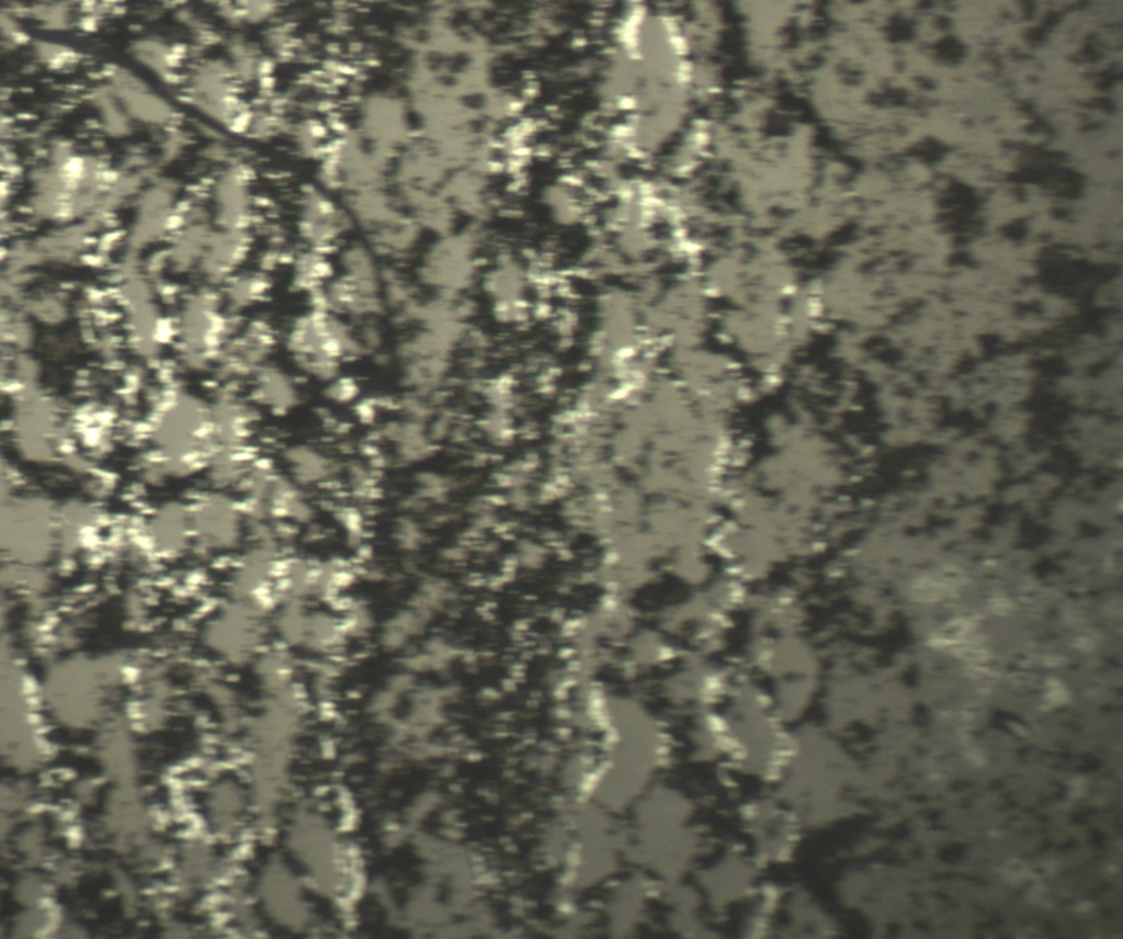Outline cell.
Wrapping results in <instances>:
<instances>
[{"instance_id":"277c9868","label":"cell","mask_w":1123,"mask_h":939,"mask_svg":"<svg viewBox=\"0 0 1123 939\" xmlns=\"http://www.w3.org/2000/svg\"><path fill=\"white\" fill-rule=\"evenodd\" d=\"M188 500L196 557L223 565L242 550L250 522L237 494L205 487Z\"/></svg>"},{"instance_id":"7a4b0ae2","label":"cell","mask_w":1123,"mask_h":939,"mask_svg":"<svg viewBox=\"0 0 1123 939\" xmlns=\"http://www.w3.org/2000/svg\"><path fill=\"white\" fill-rule=\"evenodd\" d=\"M281 350L303 380L321 385L362 358L354 324L313 305H306L281 328Z\"/></svg>"},{"instance_id":"7c38bea8","label":"cell","mask_w":1123,"mask_h":939,"mask_svg":"<svg viewBox=\"0 0 1123 939\" xmlns=\"http://www.w3.org/2000/svg\"><path fill=\"white\" fill-rule=\"evenodd\" d=\"M298 484L311 490L342 476L343 464L331 453L306 442L283 451L282 465Z\"/></svg>"},{"instance_id":"6da1fadb","label":"cell","mask_w":1123,"mask_h":939,"mask_svg":"<svg viewBox=\"0 0 1123 939\" xmlns=\"http://www.w3.org/2000/svg\"><path fill=\"white\" fill-rule=\"evenodd\" d=\"M194 615L189 644L198 658L229 672L247 671L273 642L272 616L217 596Z\"/></svg>"},{"instance_id":"5bb4252c","label":"cell","mask_w":1123,"mask_h":939,"mask_svg":"<svg viewBox=\"0 0 1123 939\" xmlns=\"http://www.w3.org/2000/svg\"><path fill=\"white\" fill-rule=\"evenodd\" d=\"M322 386L326 399L336 405L354 403L360 396L358 381L345 373L338 375Z\"/></svg>"},{"instance_id":"4fadbf2b","label":"cell","mask_w":1123,"mask_h":939,"mask_svg":"<svg viewBox=\"0 0 1123 939\" xmlns=\"http://www.w3.org/2000/svg\"><path fill=\"white\" fill-rule=\"evenodd\" d=\"M285 270L290 290L308 299L328 284L337 267L331 253L302 246L291 253Z\"/></svg>"},{"instance_id":"9a60e30c","label":"cell","mask_w":1123,"mask_h":939,"mask_svg":"<svg viewBox=\"0 0 1123 939\" xmlns=\"http://www.w3.org/2000/svg\"><path fill=\"white\" fill-rule=\"evenodd\" d=\"M80 25H81V27H82V29H83L84 31H89V32H92V31H94V30H95V27H97V24H95V20H94V19H92V18H90V16H89V18H84V19H83V20L81 21V24H80Z\"/></svg>"},{"instance_id":"52a82bcc","label":"cell","mask_w":1123,"mask_h":939,"mask_svg":"<svg viewBox=\"0 0 1123 939\" xmlns=\"http://www.w3.org/2000/svg\"><path fill=\"white\" fill-rule=\"evenodd\" d=\"M149 548L162 567L194 555L188 499H168L141 512Z\"/></svg>"},{"instance_id":"2e32d148","label":"cell","mask_w":1123,"mask_h":939,"mask_svg":"<svg viewBox=\"0 0 1123 939\" xmlns=\"http://www.w3.org/2000/svg\"><path fill=\"white\" fill-rule=\"evenodd\" d=\"M13 39L16 43L23 44V43H26L29 41V37L23 32H14L13 33Z\"/></svg>"},{"instance_id":"30bf717a","label":"cell","mask_w":1123,"mask_h":939,"mask_svg":"<svg viewBox=\"0 0 1123 939\" xmlns=\"http://www.w3.org/2000/svg\"><path fill=\"white\" fill-rule=\"evenodd\" d=\"M274 285L273 272L256 264L241 269L219 289L225 308L234 315L247 317L270 299Z\"/></svg>"},{"instance_id":"9c48e42d","label":"cell","mask_w":1123,"mask_h":939,"mask_svg":"<svg viewBox=\"0 0 1123 939\" xmlns=\"http://www.w3.org/2000/svg\"><path fill=\"white\" fill-rule=\"evenodd\" d=\"M245 389L262 414L286 416L304 403L303 378L291 367L269 363L245 386Z\"/></svg>"},{"instance_id":"8992f818","label":"cell","mask_w":1123,"mask_h":939,"mask_svg":"<svg viewBox=\"0 0 1123 939\" xmlns=\"http://www.w3.org/2000/svg\"><path fill=\"white\" fill-rule=\"evenodd\" d=\"M484 268L473 251L440 241L418 258L412 274L428 295L468 297L479 285Z\"/></svg>"},{"instance_id":"3957f363","label":"cell","mask_w":1123,"mask_h":939,"mask_svg":"<svg viewBox=\"0 0 1123 939\" xmlns=\"http://www.w3.org/2000/svg\"><path fill=\"white\" fill-rule=\"evenodd\" d=\"M57 504L23 486L1 496L2 562L56 565Z\"/></svg>"},{"instance_id":"5b68a950","label":"cell","mask_w":1123,"mask_h":939,"mask_svg":"<svg viewBox=\"0 0 1123 939\" xmlns=\"http://www.w3.org/2000/svg\"><path fill=\"white\" fill-rule=\"evenodd\" d=\"M281 350V327L265 315L243 318L239 329L219 350L209 373L212 384L245 387Z\"/></svg>"},{"instance_id":"8fae6325","label":"cell","mask_w":1123,"mask_h":939,"mask_svg":"<svg viewBox=\"0 0 1123 939\" xmlns=\"http://www.w3.org/2000/svg\"><path fill=\"white\" fill-rule=\"evenodd\" d=\"M382 295L386 318L405 329L416 324L426 293L413 274L401 267L385 265Z\"/></svg>"},{"instance_id":"e0dca14e","label":"cell","mask_w":1123,"mask_h":939,"mask_svg":"<svg viewBox=\"0 0 1123 939\" xmlns=\"http://www.w3.org/2000/svg\"><path fill=\"white\" fill-rule=\"evenodd\" d=\"M20 117H23V120H31L33 116L30 114H21Z\"/></svg>"},{"instance_id":"ba28073f","label":"cell","mask_w":1123,"mask_h":939,"mask_svg":"<svg viewBox=\"0 0 1123 939\" xmlns=\"http://www.w3.org/2000/svg\"><path fill=\"white\" fill-rule=\"evenodd\" d=\"M347 208L320 189H309L297 203L296 231L303 247L332 253L344 242L352 225Z\"/></svg>"}]
</instances>
